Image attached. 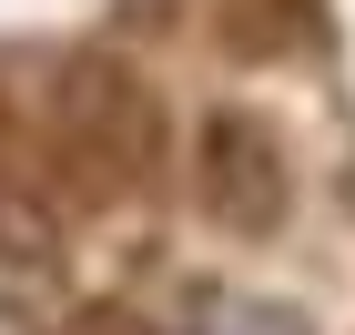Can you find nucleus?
<instances>
[{"instance_id": "nucleus-2", "label": "nucleus", "mask_w": 355, "mask_h": 335, "mask_svg": "<svg viewBox=\"0 0 355 335\" xmlns=\"http://www.w3.org/2000/svg\"><path fill=\"white\" fill-rule=\"evenodd\" d=\"M41 234H51V223H41V203L0 183V264H21V254H41Z\"/></svg>"}, {"instance_id": "nucleus-1", "label": "nucleus", "mask_w": 355, "mask_h": 335, "mask_svg": "<svg viewBox=\"0 0 355 335\" xmlns=\"http://www.w3.org/2000/svg\"><path fill=\"white\" fill-rule=\"evenodd\" d=\"M203 194H214V214H223V223H274V203H284L274 142L254 132L244 112H223L214 132H203Z\"/></svg>"}]
</instances>
